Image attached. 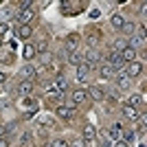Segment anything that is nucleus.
Returning a JSON list of instances; mask_svg holds the SVG:
<instances>
[{"label":"nucleus","instance_id":"f257e3e1","mask_svg":"<svg viewBox=\"0 0 147 147\" xmlns=\"http://www.w3.org/2000/svg\"><path fill=\"white\" fill-rule=\"evenodd\" d=\"M108 66H110L112 70H123L125 61L121 59V53H112V55H110V64H108Z\"/></svg>","mask_w":147,"mask_h":147},{"label":"nucleus","instance_id":"f03ea898","mask_svg":"<svg viewBox=\"0 0 147 147\" xmlns=\"http://www.w3.org/2000/svg\"><path fill=\"white\" fill-rule=\"evenodd\" d=\"M141 73H143V64L141 61H132V64L127 66V77L129 79H132V77H138Z\"/></svg>","mask_w":147,"mask_h":147},{"label":"nucleus","instance_id":"7ed1b4c3","mask_svg":"<svg viewBox=\"0 0 147 147\" xmlns=\"http://www.w3.org/2000/svg\"><path fill=\"white\" fill-rule=\"evenodd\" d=\"M33 16H35V11H33V9H22V11H20V24H24V26H29V22L31 20H33Z\"/></svg>","mask_w":147,"mask_h":147},{"label":"nucleus","instance_id":"20e7f679","mask_svg":"<svg viewBox=\"0 0 147 147\" xmlns=\"http://www.w3.org/2000/svg\"><path fill=\"white\" fill-rule=\"evenodd\" d=\"M55 114H57L59 119H64V121L73 119V110H70V108H66V105H59V108L55 110Z\"/></svg>","mask_w":147,"mask_h":147},{"label":"nucleus","instance_id":"39448f33","mask_svg":"<svg viewBox=\"0 0 147 147\" xmlns=\"http://www.w3.org/2000/svg\"><path fill=\"white\" fill-rule=\"evenodd\" d=\"M121 59H123V61H129V64H132V61L136 59V51H132L129 46H125V49L121 51Z\"/></svg>","mask_w":147,"mask_h":147},{"label":"nucleus","instance_id":"423d86ee","mask_svg":"<svg viewBox=\"0 0 147 147\" xmlns=\"http://www.w3.org/2000/svg\"><path fill=\"white\" fill-rule=\"evenodd\" d=\"M77 42H79V35H68V40H66V51L68 53H75Z\"/></svg>","mask_w":147,"mask_h":147},{"label":"nucleus","instance_id":"0eeeda50","mask_svg":"<svg viewBox=\"0 0 147 147\" xmlns=\"http://www.w3.org/2000/svg\"><path fill=\"white\" fill-rule=\"evenodd\" d=\"M18 92L20 94H31V92H33V81H22V84H20L18 86Z\"/></svg>","mask_w":147,"mask_h":147},{"label":"nucleus","instance_id":"6e6552de","mask_svg":"<svg viewBox=\"0 0 147 147\" xmlns=\"http://www.w3.org/2000/svg\"><path fill=\"white\" fill-rule=\"evenodd\" d=\"M141 46H145V37H143V35H136V37L129 40V49H132V51L141 49Z\"/></svg>","mask_w":147,"mask_h":147},{"label":"nucleus","instance_id":"1a4fd4ad","mask_svg":"<svg viewBox=\"0 0 147 147\" xmlns=\"http://www.w3.org/2000/svg\"><path fill=\"white\" fill-rule=\"evenodd\" d=\"M110 22H112V26H114V29H123V24H125V18H123L121 13H114V16L110 18Z\"/></svg>","mask_w":147,"mask_h":147},{"label":"nucleus","instance_id":"9d476101","mask_svg":"<svg viewBox=\"0 0 147 147\" xmlns=\"http://www.w3.org/2000/svg\"><path fill=\"white\" fill-rule=\"evenodd\" d=\"M117 86L121 88V90H127V88L132 86V79H129L127 75H121V77L117 79Z\"/></svg>","mask_w":147,"mask_h":147},{"label":"nucleus","instance_id":"9b49d317","mask_svg":"<svg viewBox=\"0 0 147 147\" xmlns=\"http://www.w3.org/2000/svg\"><path fill=\"white\" fill-rule=\"evenodd\" d=\"M31 33H33V29H31V26H24V24H20V29L16 31V35H18V37H22V40L31 37Z\"/></svg>","mask_w":147,"mask_h":147},{"label":"nucleus","instance_id":"f8f14e48","mask_svg":"<svg viewBox=\"0 0 147 147\" xmlns=\"http://www.w3.org/2000/svg\"><path fill=\"white\" fill-rule=\"evenodd\" d=\"M86 97H88L86 90H75V92H73V103H75V105H77V103H84V101H86Z\"/></svg>","mask_w":147,"mask_h":147},{"label":"nucleus","instance_id":"ddd939ff","mask_svg":"<svg viewBox=\"0 0 147 147\" xmlns=\"http://www.w3.org/2000/svg\"><path fill=\"white\" fill-rule=\"evenodd\" d=\"M86 79H88V68L81 64V66L77 68V81H79V84H86Z\"/></svg>","mask_w":147,"mask_h":147},{"label":"nucleus","instance_id":"4468645a","mask_svg":"<svg viewBox=\"0 0 147 147\" xmlns=\"http://www.w3.org/2000/svg\"><path fill=\"white\" fill-rule=\"evenodd\" d=\"M121 110H123V114H125L127 119H138V112H136L134 108H132V105H127V103H125V105L121 108Z\"/></svg>","mask_w":147,"mask_h":147},{"label":"nucleus","instance_id":"2eb2a0df","mask_svg":"<svg viewBox=\"0 0 147 147\" xmlns=\"http://www.w3.org/2000/svg\"><path fill=\"white\" fill-rule=\"evenodd\" d=\"M86 59H90L92 64H97V61H101V55H99L94 49H88V51H86Z\"/></svg>","mask_w":147,"mask_h":147},{"label":"nucleus","instance_id":"dca6fc26","mask_svg":"<svg viewBox=\"0 0 147 147\" xmlns=\"http://www.w3.org/2000/svg\"><path fill=\"white\" fill-rule=\"evenodd\" d=\"M90 97L94 99V101H101V99H103V90H101V88H97V86H92V88H90Z\"/></svg>","mask_w":147,"mask_h":147},{"label":"nucleus","instance_id":"f3484780","mask_svg":"<svg viewBox=\"0 0 147 147\" xmlns=\"http://www.w3.org/2000/svg\"><path fill=\"white\" fill-rule=\"evenodd\" d=\"M81 61H84V57H81V55H77V53H70V57H68V64H73V66L79 68V66H81Z\"/></svg>","mask_w":147,"mask_h":147},{"label":"nucleus","instance_id":"a211bd4d","mask_svg":"<svg viewBox=\"0 0 147 147\" xmlns=\"http://www.w3.org/2000/svg\"><path fill=\"white\" fill-rule=\"evenodd\" d=\"M101 79H112V75H114V70H112L110 66H101Z\"/></svg>","mask_w":147,"mask_h":147},{"label":"nucleus","instance_id":"6ab92c4d","mask_svg":"<svg viewBox=\"0 0 147 147\" xmlns=\"http://www.w3.org/2000/svg\"><path fill=\"white\" fill-rule=\"evenodd\" d=\"M35 57V46L33 44H26L24 46V59H33Z\"/></svg>","mask_w":147,"mask_h":147},{"label":"nucleus","instance_id":"aec40b11","mask_svg":"<svg viewBox=\"0 0 147 147\" xmlns=\"http://www.w3.org/2000/svg\"><path fill=\"white\" fill-rule=\"evenodd\" d=\"M35 73H37V70H35L33 66H31V64H29V66H24L22 70H20V75H22V77H33Z\"/></svg>","mask_w":147,"mask_h":147},{"label":"nucleus","instance_id":"412c9836","mask_svg":"<svg viewBox=\"0 0 147 147\" xmlns=\"http://www.w3.org/2000/svg\"><path fill=\"white\" fill-rule=\"evenodd\" d=\"M84 138H86V141H92V138H94V127H92V125H86V127H84Z\"/></svg>","mask_w":147,"mask_h":147},{"label":"nucleus","instance_id":"4be33fe9","mask_svg":"<svg viewBox=\"0 0 147 147\" xmlns=\"http://www.w3.org/2000/svg\"><path fill=\"white\" fill-rule=\"evenodd\" d=\"M53 86H55L57 90H66V88H68V81L64 79V77H57V81L53 84Z\"/></svg>","mask_w":147,"mask_h":147},{"label":"nucleus","instance_id":"5701e85b","mask_svg":"<svg viewBox=\"0 0 147 147\" xmlns=\"http://www.w3.org/2000/svg\"><path fill=\"white\" fill-rule=\"evenodd\" d=\"M143 101H145V99H143V94H134V97H129V103H127V105H132V108H134V105H141Z\"/></svg>","mask_w":147,"mask_h":147},{"label":"nucleus","instance_id":"b1692460","mask_svg":"<svg viewBox=\"0 0 147 147\" xmlns=\"http://www.w3.org/2000/svg\"><path fill=\"white\" fill-rule=\"evenodd\" d=\"M51 147H70V145H68L64 138H53V141H51Z\"/></svg>","mask_w":147,"mask_h":147},{"label":"nucleus","instance_id":"393cba45","mask_svg":"<svg viewBox=\"0 0 147 147\" xmlns=\"http://www.w3.org/2000/svg\"><path fill=\"white\" fill-rule=\"evenodd\" d=\"M134 26L136 24H132V22H125V24H123V33H125V35H129V33H134Z\"/></svg>","mask_w":147,"mask_h":147},{"label":"nucleus","instance_id":"a878e982","mask_svg":"<svg viewBox=\"0 0 147 147\" xmlns=\"http://www.w3.org/2000/svg\"><path fill=\"white\" fill-rule=\"evenodd\" d=\"M125 46H127V42H125V40H117V42H114V49H117L114 53H121Z\"/></svg>","mask_w":147,"mask_h":147},{"label":"nucleus","instance_id":"bb28decb","mask_svg":"<svg viewBox=\"0 0 147 147\" xmlns=\"http://www.w3.org/2000/svg\"><path fill=\"white\" fill-rule=\"evenodd\" d=\"M46 49H49V42H37L35 53H46Z\"/></svg>","mask_w":147,"mask_h":147},{"label":"nucleus","instance_id":"cd10ccee","mask_svg":"<svg viewBox=\"0 0 147 147\" xmlns=\"http://www.w3.org/2000/svg\"><path fill=\"white\" fill-rule=\"evenodd\" d=\"M40 123H42V125H51V127L55 125V123H53V119H49V117H42V119H40Z\"/></svg>","mask_w":147,"mask_h":147},{"label":"nucleus","instance_id":"c85d7f7f","mask_svg":"<svg viewBox=\"0 0 147 147\" xmlns=\"http://www.w3.org/2000/svg\"><path fill=\"white\" fill-rule=\"evenodd\" d=\"M9 16H11V9H7V7H5V9H0V18H2V20L9 18Z\"/></svg>","mask_w":147,"mask_h":147},{"label":"nucleus","instance_id":"c756f323","mask_svg":"<svg viewBox=\"0 0 147 147\" xmlns=\"http://www.w3.org/2000/svg\"><path fill=\"white\" fill-rule=\"evenodd\" d=\"M0 147H9V138L7 136H0Z\"/></svg>","mask_w":147,"mask_h":147},{"label":"nucleus","instance_id":"7c9ffc66","mask_svg":"<svg viewBox=\"0 0 147 147\" xmlns=\"http://www.w3.org/2000/svg\"><path fill=\"white\" fill-rule=\"evenodd\" d=\"M132 138H134V132H125V141H123V143H127V141H132Z\"/></svg>","mask_w":147,"mask_h":147},{"label":"nucleus","instance_id":"2f4dec72","mask_svg":"<svg viewBox=\"0 0 147 147\" xmlns=\"http://www.w3.org/2000/svg\"><path fill=\"white\" fill-rule=\"evenodd\" d=\"M7 29H9V24H7V22H0V35H2Z\"/></svg>","mask_w":147,"mask_h":147},{"label":"nucleus","instance_id":"473e14b6","mask_svg":"<svg viewBox=\"0 0 147 147\" xmlns=\"http://www.w3.org/2000/svg\"><path fill=\"white\" fill-rule=\"evenodd\" d=\"M112 147H127V143H123V141H114V145Z\"/></svg>","mask_w":147,"mask_h":147},{"label":"nucleus","instance_id":"72a5a7b5","mask_svg":"<svg viewBox=\"0 0 147 147\" xmlns=\"http://www.w3.org/2000/svg\"><path fill=\"white\" fill-rule=\"evenodd\" d=\"M5 79H7V77H5V73H0V84H5Z\"/></svg>","mask_w":147,"mask_h":147},{"label":"nucleus","instance_id":"f704fd0d","mask_svg":"<svg viewBox=\"0 0 147 147\" xmlns=\"http://www.w3.org/2000/svg\"><path fill=\"white\" fill-rule=\"evenodd\" d=\"M0 136H5V125H0Z\"/></svg>","mask_w":147,"mask_h":147},{"label":"nucleus","instance_id":"c9c22d12","mask_svg":"<svg viewBox=\"0 0 147 147\" xmlns=\"http://www.w3.org/2000/svg\"><path fill=\"white\" fill-rule=\"evenodd\" d=\"M0 46H2V42H0Z\"/></svg>","mask_w":147,"mask_h":147}]
</instances>
